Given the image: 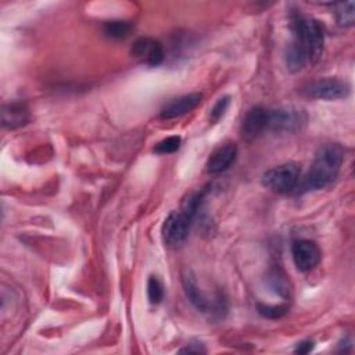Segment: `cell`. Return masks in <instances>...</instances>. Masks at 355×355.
Masks as SVG:
<instances>
[{
	"mask_svg": "<svg viewBox=\"0 0 355 355\" xmlns=\"http://www.w3.org/2000/svg\"><path fill=\"white\" fill-rule=\"evenodd\" d=\"M291 255L294 265L301 272L312 270L319 265L322 258V252L318 244L308 239L294 240L291 244Z\"/></svg>",
	"mask_w": 355,
	"mask_h": 355,
	"instance_id": "cell-7",
	"label": "cell"
},
{
	"mask_svg": "<svg viewBox=\"0 0 355 355\" xmlns=\"http://www.w3.org/2000/svg\"><path fill=\"white\" fill-rule=\"evenodd\" d=\"M269 123V110L262 105L251 107L243 116L240 125V135L244 140L251 141L257 139Z\"/></svg>",
	"mask_w": 355,
	"mask_h": 355,
	"instance_id": "cell-8",
	"label": "cell"
},
{
	"mask_svg": "<svg viewBox=\"0 0 355 355\" xmlns=\"http://www.w3.org/2000/svg\"><path fill=\"white\" fill-rule=\"evenodd\" d=\"M344 150L336 143L320 146L313 157L311 168L305 175L301 189L302 190H320L331 184L343 165Z\"/></svg>",
	"mask_w": 355,
	"mask_h": 355,
	"instance_id": "cell-1",
	"label": "cell"
},
{
	"mask_svg": "<svg viewBox=\"0 0 355 355\" xmlns=\"http://www.w3.org/2000/svg\"><path fill=\"white\" fill-rule=\"evenodd\" d=\"M193 225V219H190L186 214L179 211H172L162 223V240L169 247L182 245L190 232Z\"/></svg>",
	"mask_w": 355,
	"mask_h": 355,
	"instance_id": "cell-5",
	"label": "cell"
},
{
	"mask_svg": "<svg viewBox=\"0 0 355 355\" xmlns=\"http://www.w3.org/2000/svg\"><path fill=\"white\" fill-rule=\"evenodd\" d=\"M286 64H287V68L291 71V72H298L301 71L308 62H309V58H308V54L306 51L302 49V46H300L297 42H291L287 49H286Z\"/></svg>",
	"mask_w": 355,
	"mask_h": 355,
	"instance_id": "cell-13",
	"label": "cell"
},
{
	"mask_svg": "<svg viewBox=\"0 0 355 355\" xmlns=\"http://www.w3.org/2000/svg\"><path fill=\"white\" fill-rule=\"evenodd\" d=\"M130 54L148 67H157L164 61V47L161 42L151 37L137 39L130 49Z\"/></svg>",
	"mask_w": 355,
	"mask_h": 355,
	"instance_id": "cell-9",
	"label": "cell"
},
{
	"mask_svg": "<svg viewBox=\"0 0 355 355\" xmlns=\"http://www.w3.org/2000/svg\"><path fill=\"white\" fill-rule=\"evenodd\" d=\"M29 111L25 104L14 101L3 105L1 123L7 129H17L29 122Z\"/></svg>",
	"mask_w": 355,
	"mask_h": 355,
	"instance_id": "cell-12",
	"label": "cell"
},
{
	"mask_svg": "<svg viewBox=\"0 0 355 355\" xmlns=\"http://www.w3.org/2000/svg\"><path fill=\"white\" fill-rule=\"evenodd\" d=\"M259 315L269 318V319H277L282 318L283 315L287 313L288 305L280 304V305H265V304H258L257 305Z\"/></svg>",
	"mask_w": 355,
	"mask_h": 355,
	"instance_id": "cell-20",
	"label": "cell"
},
{
	"mask_svg": "<svg viewBox=\"0 0 355 355\" xmlns=\"http://www.w3.org/2000/svg\"><path fill=\"white\" fill-rule=\"evenodd\" d=\"M104 33L108 37L112 39H123L130 35L133 25L129 21H122V19H114V21H107L103 26Z\"/></svg>",
	"mask_w": 355,
	"mask_h": 355,
	"instance_id": "cell-17",
	"label": "cell"
},
{
	"mask_svg": "<svg viewBox=\"0 0 355 355\" xmlns=\"http://www.w3.org/2000/svg\"><path fill=\"white\" fill-rule=\"evenodd\" d=\"M229 104H230V96H222L220 98H218L209 111V122L216 123L226 112Z\"/></svg>",
	"mask_w": 355,
	"mask_h": 355,
	"instance_id": "cell-21",
	"label": "cell"
},
{
	"mask_svg": "<svg viewBox=\"0 0 355 355\" xmlns=\"http://www.w3.org/2000/svg\"><path fill=\"white\" fill-rule=\"evenodd\" d=\"M290 25L294 36L293 40L302 46V49L308 54L311 64L316 62L323 51L324 31L322 24L313 17L295 12L291 15Z\"/></svg>",
	"mask_w": 355,
	"mask_h": 355,
	"instance_id": "cell-2",
	"label": "cell"
},
{
	"mask_svg": "<svg viewBox=\"0 0 355 355\" xmlns=\"http://www.w3.org/2000/svg\"><path fill=\"white\" fill-rule=\"evenodd\" d=\"M306 123V115L302 110L294 107L269 110V123L268 129L275 132L295 133L304 128Z\"/></svg>",
	"mask_w": 355,
	"mask_h": 355,
	"instance_id": "cell-6",
	"label": "cell"
},
{
	"mask_svg": "<svg viewBox=\"0 0 355 355\" xmlns=\"http://www.w3.org/2000/svg\"><path fill=\"white\" fill-rule=\"evenodd\" d=\"M302 94L315 100H338L349 94V85L338 78H322L302 87Z\"/></svg>",
	"mask_w": 355,
	"mask_h": 355,
	"instance_id": "cell-4",
	"label": "cell"
},
{
	"mask_svg": "<svg viewBox=\"0 0 355 355\" xmlns=\"http://www.w3.org/2000/svg\"><path fill=\"white\" fill-rule=\"evenodd\" d=\"M334 15L337 19V24L343 28H348L354 25L355 21V12H354V1H341V3H333Z\"/></svg>",
	"mask_w": 355,
	"mask_h": 355,
	"instance_id": "cell-15",
	"label": "cell"
},
{
	"mask_svg": "<svg viewBox=\"0 0 355 355\" xmlns=\"http://www.w3.org/2000/svg\"><path fill=\"white\" fill-rule=\"evenodd\" d=\"M147 297H148L150 304H153V305L159 304L164 298L162 283L155 276H150V279L147 282Z\"/></svg>",
	"mask_w": 355,
	"mask_h": 355,
	"instance_id": "cell-18",
	"label": "cell"
},
{
	"mask_svg": "<svg viewBox=\"0 0 355 355\" xmlns=\"http://www.w3.org/2000/svg\"><path fill=\"white\" fill-rule=\"evenodd\" d=\"M205 190H200V191H191L189 193L183 201H182V207H180V211L183 214H186L190 219H196L198 211L201 209L202 204H204V200H205Z\"/></svg>",
	"mask_w": 355,
	"mask_h": 355,
	"instance_id": "cell-14",
	"label": "cell"
},
{
	"mask_svg": "<svg viewBox=\"0 0 355 355\" xmlns=\"http://www.w3.org/2000/svg\"><path fill=\"white\" fill-rule=\"evenodd\" d=\"M237 155V147L233 143H225L216 147L208 161H207V171L211 175H218L225 172L236 159Z\"/></svg>",
	"mask_w": 355,
	"mask_h": 355,
	"instance_id": "cell-11",
	"label": "cell"
},
{
	"mask_svg": "<svg viewBox=\"0 0 355 355\" xmlns=\"http://www.w3.org/2000/svg\"><path fill=\"white\" fill-rule=\"evenodd\" d=\"M182 143L180 136H169L162 139L161 141H158L154 147V153L157 154H172L176 150H179Z\"/></svg>",
	"mask_w": 355,
	"mask_h": 355,
	"instance_id": "cell-19",
	"label": "cell"
},
{
	"mask_svg": "<svg viewBox=\"0 0 355 355\" xmlns=\"http://www.w3.org/2000/svg\"><path fill=\"white\" fill-rule=\"evenodd\" d=\"M301 166L297 162H286L266 171L262 176V184L280 194L290 193L300 182Z\"/></svg>",
	"mask_w": 355,
	"mask_h": 355,
	"instance_id": "cell-3",
	"label": "cell"
},
{
	"mask_svg": "<svg viewBox=\"0 0 355 355\" xmlns=\"http://www.w3.org/2000/svg\"><path fill=\"white\" fill-rule=\"evenodd\" d=\"M180 354H204L205 352V348H204V344L196 341V343H190L187 344L184 348L179 349Z\"/></svg>",
	"mask_w": 355,
	"mask_h": 355,
	"instance_id": "cell-22",
	"label": "cell"
},
{
	"mask_svg": "<svg viewBox=\"0 0 355 355\" xmlns=\"http://www.w3.org/2000/svg\"><path fill=\"white\" fill-rule=\"evenodd\" d=\"M201 100H202V94L200 93H189V94L179 96L176 98H172L162 107L159 116L164 119L182 116L190 112L191 110H194L201 103Z\"/></svg>",
	"mask_w": 355,
	"mask_h": 355,
	"instance_id": "cell-10",
	"label": "cell"
},
{
	"mask_svg": "<svg viewBox=\"0 0 355 355\" xmlns=\"http://www.w3.org/2000/svg\"><path fill=\"white\" fill-rule=\"evenodd\" d=\"M312 348H313V341L312 340H304V341H300L297 344L294 352H297V354H308Z\"/></svg>",
	"mask_w": 355,
	"mask_h": 355,
	"instance_id": "cell-23",
	"label": "cell"
},
{
	"mask_svg": "<svg viewBox=\"0 0 355 355\" xmlns=\"http://www.w3.org/2000/svg\"><path fill=\"white\" fill-rule=\"evenodd\" d=\"M268 286L273 290L275 294L280 295L282 298H287L290 294V282L287 280L286 275L282 270H272L268 275Z\"/></svg>",
	"mask_w": 355,
	"mask_h": 355,
	"instance_id": "cell-16",
	"label": "cell"
}]
</instances>
